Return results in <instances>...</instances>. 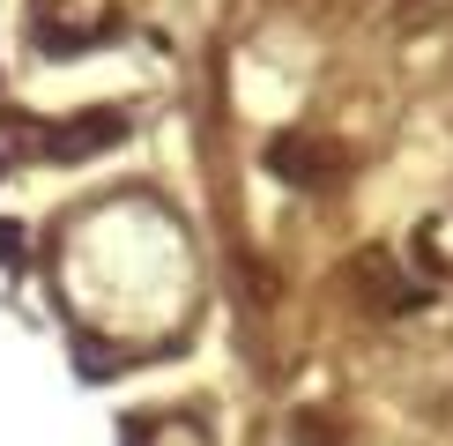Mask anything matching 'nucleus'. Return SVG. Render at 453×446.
Wrapping results in <instances>:
<instances>
[{
  "mask_svg": "<svg viewBox=\"0 0 453 446\" xmlns=\"http://www.w3.org/2000/svg\"><path fill=\"white\" fill-rule=\"evenodd\" d=\"M334 439H342V432H334L327 417H297L290 424V446H334Z\"/></svg>",
  "mask_w": 453,
  "mask_h": 446,
  "instance_id": "20e7f679",
  "label": "nucleus"
},
{
  "mask_svg": "<svg viewBox=\"0 0 453 446\" xmlns=\"http://www.w3.org/2000/svg\"><path fill=\"white\" fill-rule=\"evenodd\" d=\"M127 446H209L194 417H134L127 424Z\"/></svg>",
  "mask_w": 453,
  "mask_h": 446,
  "instance_id": "7ed1b4c3",
  "label": "nucleus"
},
{
  "mask_svg": "<svg viewBox=\"0 0 453 446\" xmlns=\"http://www.w3.org/2000/svg\"><path fill=\"white\" fill-rule=\"evenodd\" d=\"M0 260H8V268H23V231H15V223H0Z\"/></svg>",
  "mask_w": 453,
  "mask_h": 446,
  "instance_id": "39448f33",
  "label": "nucleus"
},
{
  "mask_svg": "<svg viewBox=\"0 0 453 446\" xmlns=\"http://www.w3.org/2000/svg\"><path fill=\"white\" fill-rule=\"evenodd\" d=\"M268 172L290 186H334L342 179V149L319 142V135H275L268 142Z\"/></svg>",
  "mask_w": 453,
  "mask_h": 446,
  "instance_id": "f257e3e1",
  "label": "nucleus"
},
{
  "mask_svg": "<svg viewBox=\"0 0 453 446\" xmlns=\"http://www.w3.org/2000/svg\"><path fill=\"white\" fill-rule=\"evenodd\" d=\"M119 135H127V112H82L74 127H52L37 149H45V157H60V164H74V157H97V149H111Z\"/></svg>",
  "mask_w": 453,
  "mask_h": 446,
  "instance_id": "f03ea898",
  "label": "nucleus"
}]
</instances>
